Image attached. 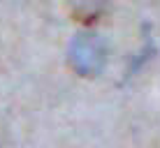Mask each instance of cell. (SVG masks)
I'll return each mask as SVG.
<instances>
[{"label":"cell","mask_w":160,"mask_h":148,"mask_svg":"<svg viewBox=\"0 0 160 148\" xmlns=\"http://www.w3.org/2000/svg\"><path fill=\"white\" fill-rule=\"evenodd\" d=\"M70 7H72V16L77 21L93 23L100 19L104 9V0H70Z\"/></svg>","instance_id":"1"}]
</instances>
